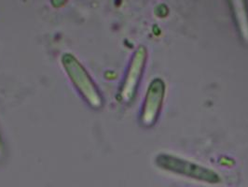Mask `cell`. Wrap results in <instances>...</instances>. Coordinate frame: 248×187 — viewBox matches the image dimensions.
<instances>
[{"instance_id": "cell-7", "label": "cell", "mask_w": 248, "mask_h": 187, "mask_svg": "<svg viewBox=\"0 0 248 187\" xmlns=\"http://www.w3.org/2000/svg\"><path fill=\"white\" fill-rule=\"evenodd\" d=\"M3 154V144H2V141H1V138H0V156Z\"/></svg>"}, {"instance_id": "cell-2", "label": "cell", "mask_w": 248, "mask_h": 187, "mask_svg": "<svg viewBox=\"0 0 248 187\" xmlns=\"http://www.w3.org/2000/svg\"><path fill=\"white\" fill-rule=\"evenodd\" d=\"M155 163L161 170L174 174L181 175L211 185L220 183V177L215 170L174 154L161 153L156 156Z\"/></svg>"}, {"instance_id": "cell-4", "label": "cell", "mask_w": 248, "mask_h": 187, "mask_svg": "<svg viewBox=\"0 0 248 187\" xmlns=\"http://www.w3.org/2000/svg\"><path fill=\"white\" fill-rule=\"evenodd\" d=\"M166 86L161 78H155L147 90L144 100L140 121L141 124L150 127L157 122L165 98Z\"/></svg>"}, {"instance_id": "cell-3", "label": "cell", "mask_w": 248, "mask_h": 187, "mask_svg": "<svg viewBox=\"0 0 248 187\" xmlns=\"http://www.w3.org/2000/svg\"><path fill=\"white\" fill-rule=\"evenodd\" d=\"M147 58V49L144 46L138 47L132 57L121 88L120 98L124 103H130L134 100L145 69Z\"/></svg>"}, {"instance_id": "cell-1", "label": "cell", "mask_w": 248, "mask_h": 187, "mask_svg": "<svg viewBox=\"0 0 248 187\" xmlns=\"http://www.w3.org/2000/svg\"><path fill=\"white\" fill-rule=\"evenodd\" d=\"M61 63L70 81L88 105L94 110L101 109L103 107V98L81 63L69 52L62 54Z\"/></svg>"}, {"instance_id": "cell-6", "label": "cell", "mask_w": 248, "mask_h": 187, "mask_svg": "<svg viewBox=\"0 0 248 187\" xmlns=\"http://www.w3.org/2000/svg\"><path fill=\"white\" fill-rule=\"evenodd\" d=\"M67 0H51V4L55 8H60L64 5Z\"/></svg>"}, {"instance_id": "cell-5", "label": "cell", "mask_w": 248, "mask_h": 187, "mask_svg": "<svg viewBox=\"0 0 248 187\" xmlns=\"http://www.w3.org/2000/svg\"><path fill=\"white\" fill-rule=\"evenodd\" d=\"M240 36L248 44V10L246 0H230Z\"/></svg>"}]
</instances>
